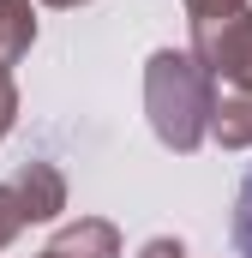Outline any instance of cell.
I'll list each match as a JSON object with an SVG mask.
<instances>
[{"label": "cell", "instance_id": "6da1fadb", "mask_svg": "<svg viewBox=\"0 0 252 258\" xmlns=\"http://www.w3.org/2000/svg\"><path fill=\"white\" fill-rule=\"evenodd\" d=\"M228 240H234V252L252 258V168L240 174V186H234V216H228Z\"/></svg>", "mask_w": 252, "mask_h": 258}]
</instances>
